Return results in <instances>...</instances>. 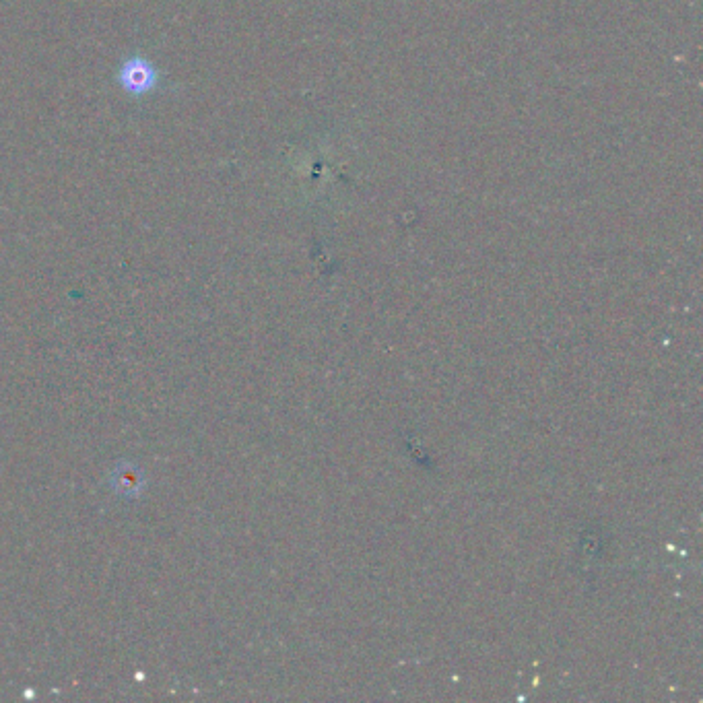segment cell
Segmentation results:
<instances>
[{
	"instance_id": "obj_1",
	"label": "cell",
	"mask_w": 703,
	"mask_h": 703,
	"mask_svg": "<svg viewBox=\"0 0 703 703\" xmlns=\"http://www.w3.org/2000/svg\"><path fill=\"white\" fill-rule=\"evenodd\" d=\"M116 81L128 97L143 99L153 95L159 89L161 75L155 62H151L141 54H132L122 60L120 69L116 73Z\"/></svg>"
}]
</instances>
